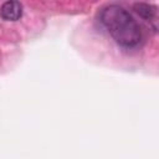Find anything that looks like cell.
<instances>
[{"label":"cell","instance_id":"6da1fadb","mask_svg":"<svg viewBox=\"0 0 159 159\" xmlns=\"http://www.w3.org/2000/svg\"><path fill=\"white\" fill-rule=\"evenodd\" d=\"M99 21L113 40L123 47H135L142 41L139 24L120 5L104 6L99 12Z\"/></svg>","mask_w":159,"mask_h":159},{"label":"cell","instance_id":"7a4b0ae2","mask_svg":"<svg viewBox=\"0 0 159 159\" xmlns=\"http://www.w3.org/2000/svg\"><path fill=\"white\" fill-rule=\"evenodd\" d=\"M0 16L6 21H17L22 16V5L19 1H5L0 7Z\"/></svg>","mask_w":159,"mask_h":159},{"label":"cell","instance_id":"3957f363","mask_svg":"<svg viewBox=\"0 0 159 159\" xmlns=\"http://www.w3.org/2000/svg\"><path fill=\"white\" fill-rule=\"evenodd\" d=\"M133 10L144 20H153L157 14V7L150 5V4H145V2H137L133 5Z\"/></svg>","mask_w":159,"mask_h":159}]
</instances>
